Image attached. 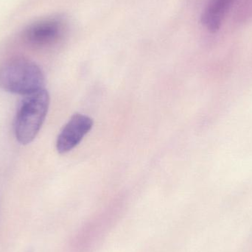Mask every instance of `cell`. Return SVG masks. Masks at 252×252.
<instances>
[{"label":"cell","instance_id":"6da1fadb","mask_svg":"<svg viewBox=\"0 0 252 252\" xmlns=\"http://www.w3.org/2000/svg\"><path fill=\"white\" fill-rule=\"evenodd\" d=\"M44 75L30 59L15 57L0 66V88L13 94L28 95L44 89Z\"/></svg>","mask_w":252,"mask_h":252},{"label":"cell","instance_id":"7a4b0ae2","mask_svg":"<svg viewBox=\"0 0 252 252\" xmlns=\"http://www.w3.org/2000/svg\"><path fill=\"white\" fill-rule=\"evenodd\" d=\"M50 106V95L45 89L25 95L14 119V133L21 145H28L36 137Z\"/></svg>","mask_w":252,"mask_h":252},{"label":"cell","instance_id":"3957f363","mask_svg":"<svg viewBox=\"0 0 252 252\" xmlns=\"http://www.w3.org/2000/svg\"><path fill=\"white\" fill-rule=\"evenodd\" d=\"M67 28V22L63 16H48L28 25L22 31V38L33 47H49L61 41Z\"/></svg>","mask_w":252,"mask_h":252},{"label":"cell","instance_id":"277c9868","mask_svg":"<svg viewBox=\"0 0 252 252\" xmlns=\"http://www.w3.org/2000/svg\"><path fill=\"white\" fill-rule=\"evenodd\" d=\"M119 220L115 216H102L86 222L71 241L74 252H91L107 236Z\"/></svg>","mask_w":252,"mask_h":252},{"label":"cell","instance_id":"5b68a950","mask_svg":"<svg viewBox=\"0 0 252 252\" xmlns=\"http://www.w3.org/2000/svg\"><path fill=\"white\" fill-rule=\"evenodd\" d=\"M93 121L82 114H75L63 126L56 140V149L61 154H66L79 145L90 131Z\"/></svg>","mask_w":252,"mask_h":252},{"label":"cell","instance_id":"8992f818","mask_svg":"<svg viewBox=\"0 0 252 252\" xmlns=\"http://www.w3.org/2000/svg\"><path fill=\"white\" fill-rule=\"evenodd\" d=\"M238 1V0H209L201 17L204 28L211 32L219 31L226 15Z\"/></svg>","mask_w":252,"mask_h":252}]
</instances>
